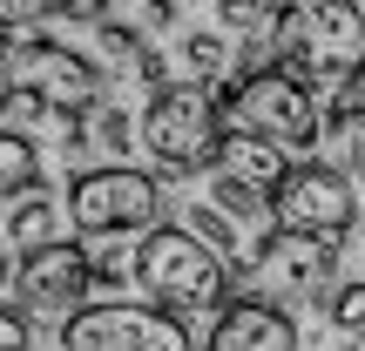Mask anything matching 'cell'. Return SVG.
Segmentation results:
<instances>
[{"label": "cell", "instance_id": "cell-1", "mask_svg": "<svg viewBox=\"0 0 365 351\" xmlns=\"http://www.w3.org/2000/svg\"><path fill=\"white\" fill-rule=\"evenodd\" d=\"M277 68L298 75L304 88H359L365 81V7L352 0H304L284 7L271 27Z\"/></svg>", "mask_w": 365, "mask_h": 351}, {"label": "cell", "instance_id": "cell-2", "mask_svg": "<svg viewBox=\"0 0 365 351\" xmlns=\"http://www.w3.org/2000/svg\"><path fill=\"white\" fill-rule=\"evenodd\" d=\"M135 284L156 304H176V311H223V298H230L223 257L203 236H190L182 223H163V230L143 236V250H135Z\"/></svg>", "mask_w": 365, "mask_h": 351}, {"label": "cell", "instance_id": "cell-3", "mask_svg": "<svg viewBox=\"0 0 365 351\" xmlns=\"http://www.w3.org/2000/svg\"><path fill=\"white\" fill-rule=\"evenodd\" d=\"M223 122H230V135H250V142H271L284 156H298L318 135V102H312V88L298 75H284L271 61V68H250L223 95Z\"/></svg>", "mask_w": 365, "mask_h": 351}, {"label": "cell", "instance_id": "cell-4", "mask_svg": "<svg viewBox=\"0 0 365 351\" xmlns=\"http://www.w3.org/2000/svg\"><path fill=\"white\" fill-rule=\"evenodd\" d=\"M223 142H230V129H223L217 102H210L203 88H170V95H156L149 115H143V149H149V162H156L163 176L217 169Z\"/></svg>", "mask_w": 365, "mask_h": 351}, {"label": "cell", "instance_id": "cell-5", "mask_svg": "<svg viewBox=\"0 0 365 351\" xmlns=\"http://www.w3.org/2000/svg\"><path fill=\"white\" fill-rule=\"evenodd\" d=\"M163 189L156 176L143 169H122V162H108V169H81L75 189H68V223H75V236H122V230H163Z\"/></svg>", "mask_w": 365, "mask_h": 351}, {"label": "cell", "instance_id": "cell-6", "mask_svg": "<svg viewBox=\"0 0 365 351\" xmlns=\"http://www.w3.org/2000/svg\"><path fill=\"white\" fill-rule=\"evenodd\" d=\"M331 271H339V250L318 243V236H291V230H264V243L250 250V257H237V277H250L257 284L264 304H277L284 311V298H318L325 304L331 290Z\"/></svg>", "mask_w": 365, "mask_h": 351}, {"label": "cell", "instance_id": "cell-7", "mask_svg": "<svg viewBox=\"0 0 365 351\" xmlns=\"http://www.w3.org/2000/svg\"><path fill=\"white\" fill-rule=\"evenodd\" d=\"M61 351H196L176 311L156 304H88L61 325Z\"/></svg>", "mask_w": 365, "mask_h": 351}, {"label": "cell", "instance_id": "cell-8", "mask_svg": "<svg viewBox=\"0 0 365 351\" xmlns=\"http://www.w3.org/2000/svg\"><path fill=\"white\" fill-rule=\"evenodd\" d=\"M14 88H41L61 108V122H81V115H95V108L108 102L102 95V68H95L88 54H75L68 41H54V34L14 41Z\"/></svg>", "mask_w": 365, "mask_h": 351}, {"label": "cell", "instance_id": "cell-9", "mask_svg": "<svg viewBox=\"0 0 365 351\" xmlns=\"http://www.w3.org/2000/svg\"><path fill=\"white\" fill-rule=\"evenodd\" d=\"M271 209H277V230L331 243V236H345L359 223V189L331 169V162H304V169H291V182L271 196Z\"/></svg>", "mask_w": 365, "mask_h": 351}, {"label": "cell", "instance_id": "cell-10", "mask_svg": "<svg viewBox=\"0 0 365 351\" xmlns=\"http://www.w3.org/2000/svg\"><path fill=\"white\" fill-rule=\"evenodd\" d=\"M88 284H95V257L81 243H48L34 257H21V304L27 311H48V318H81L88 311Z\"/></svg>", "mask_w": 365, "mask_h": 351}, {"label": "cell", "instance_id": "cell-11", "mask_svg": "<svg viewBox=\"0 0 365 351\" xmlns=\"http://www.w3.org/2000/svg\"><path fill=\"white\" fill-rule=\"evenodd\" d=\"M210 351H298V325H291V311H277V304L244 298V304H230V311L217 318Z\"/></svg>", "mask_w": 365, "mask_h": 351}, {"label": "cell", "instance_id": "cell-12", "mask_svg": "<svg viewBox=\"0 0 365 351\" xmlns=\"http://www.w3.org/2000/svg\"><path fill=\"white\" fill-rule=\"evenodd\" d=\"M61 243V203H54L48 189H27L21 203L7 209V250H21V257H34V250Z\"/></svg>", "mask_w": 365, "mask_h": 351}, {"label": "cell", "instance_id": "cell-13", "mask_svg": "<svg viewBox=\"0 0 365 351\" xmlns=\"http://www.w3.org/2000/svg\"><path fill=\"white\" fill-rule=\"evenodd\" d=\"M223 176L250 182L257 196H277V189L291 182V169H284V149L250 142V135H230V142H223Z\"/></svg>", "mask_w": 365, "mask_h": 351}, {"label": "cell", "instance_id": "cell-14", "mask_svg": "<svg viewBox=\"0 0 365 351\" xmlns=\"http://www.w3.org/2000/svg\"><path fill=\"white\" fill-rule=\"evenodd\" d=\"M325 142H331V169L352 182V189H365V102H352V108L331 102Z\"/></svg>", "mask_w": 365, "mask_h": 351}, {"label": "cell", "instance_id": "cell-15", "mask_svg": "<svg viewBox=\"0 0 365 351\" xmlns=\"http://www.w3.org/2000/svg\"><path fill=\"white\" fill-rule=\"evenodd\" d=\"M129 135H135L129 108H122V102H102L95 115L68 122V156H81V149H108V156H122V149H129Z\"/></svg>", "mask_w": 365, "mask_h": 351}, {"label": "cell", "instance_id": "cell-16", "mask_svg": "<svg viewBox=\"0 0 365 351\" xmlns=\"http://www.w3.org/2000/svg\"><path fill=\"white\" fill-rule=\"evenodd\" d=\"M230 61H244L237 34H217V27H203V34H182V68H190L196 81H217V75H230Z\"/></svg>", "mask_w": 365, "mask_h": 351}, {"label": "cell", "instance_id": "cell-17", "mask_svg": "<svg viewBox=\"0 0 365 351\" xmlns=\"http://www.w3.org/2000/svg\"><path fill=\"white\" fill-rule=\"evenodd\" d=\"M27 189H41V156L27 135H0V196L21 203Z\"/></svg>", "mask_w": 365, "mask_h": 351}, {"label": "cell", "instance_id": "cell-18", "mask_svg": "<svg viewBox=\"0 0 365 351\" xmlns=\"http://www.w3.org/2000/svg\"><path fill=\"white\" fill-rule=\"evenodd\" d=\"M210 203H217V209H223L230 223H264V216L277 223L271 196H257L250 182H237V176H223V169H217V182H210Z\"/></svg>", "mask_w": 365, "mask_h": 351}, {"label": "cell", "instance_id": "cell-19", "mask_svg": "<svg viewBox=\"0 0 365 351\" xmlns=\"http://www.w3.org/2000/svg\"><path fill=\"white\" fill-rule=\"evenodd\" d=\"M41 115H61V108H54L41 88H14L7 102H0V135H27Z\"/></svg>", "mask_w": 365, "mask_h": 351}, {"label": "cell", "instance_id": "cell-20", "mask_svg": "<svg viewBox=\"0 0 365 351\" xmlns=\"http://www.w3.org/2000/svg\"><path fill=\"white\" fill-rule=\"evenodd\" d=\"M318 311H325L331 325L345 331V338H359V331H365V277H345V284L331 290V298L318 304Z\"/></svg>", "mask_w": 365, "mask_h": 351}, {"label": "cell", "instance_id": "cell-21", "mask_svg": "<svg viewBox=\"0 0 365 351\" xmlns=\"http://www.w3.org/2000/svg\"><path fill=\"white\" fill-rule=\"evenodd\" d=\"M182 230H190V236H203L210 250H237V223L223 216L217 203H190V209H182Z\"/></svg>", "mask_w": 365, "mask_h": 351}, {"label": "cell", "instance_id": "cell-22", "mask_svg": "<svg viewBox=\"0 0 365 351\" xmlns=\"http://www.w3.org/2000/svg\"><path fill=\"white\" fill-rule=\"evenodd\" d=\"M95 41H102V54H115V61H143V34H135V21L129 14H108L102 27H95Z\"/></svg>", "mask_w": 365, "mask_h": 351}, {"label": "cell", "instance_id": "cell-23", "mask_svg": "<svg viewBox=\"0 0 365 351\" xmlns=\"http://www.w3.org/2000/svg\"><path fill=\"white\" fill-rule=\"evenodd\" d=\"M41 21H54V7H41V0H0V34H27Z\"/></svg>", "mask_w": 365, "mask_h": 351}, {"label": "cell", "instance_id": "cell-24", "mask_svg": "<svg viewBox=\"0 0 365 351\" xmlns=\"http://www.w3.org/2000/svg\"><path fill=\"white\" fill-rule=\"evenodd\" d=\"M27 345H34V331H27V311L0 304V351H27Z\"/></svg>", "mask_w": 365, "mask_h": 351}, {"label": "cell", "instance_id": "cell-25", "mask_svg": "<svg viewBox=\"0 0 365 351\" xmlns=\"http://www.w3.org/2000/svg\"><path fill=\"white\" fill-rule=\"evenodd\" d=\"M122 277H135V257H122V250H102V257H95V284H122Z\"/></svg>", "mask_w": 365, "mask_h": 351}, {"label": "cell", "instance_id": "cell-26", "mask_svg": "<svg viewBox=\"0 0 365 351\" xmlns=\"http://www.w3.org/2000/svg\"><path fill=\"white\" fill-rule=\"evenodd\" d=\"M135 68H143V81H149V88H163V81H170V54H156V48H149ZM163 95H170V88H163Z\"/></svg>", "mask_w": 365, "mask_h": 351}, {"label": "cell", "instance_id": "cell-27", "mask_svg": "<svg viewBox=\"0 0 365 351\" xmlns=\"http://www.w3.org/2000/svg\"><path fill=\"white\" fill-rule=\"evenodd\" d=\"M7 290H21V257L0 250V304H7Z\"/></svg>", "mask_w": 365, "mask_h": 351}, {"label": "cell", "instance_id": "cell-28", "mask_svg": "<svg viewBox=\"0 0 365 351\" xmlns=\"http://www.w3.org/2000/svg\"><path fill=\"white\" fill-rule=\"evenodd\" d=\"M129 21H135V27H176V7H135Z\"/></svg>", "mask_w": 365, "mask_h": 351}, {"label": "cell", "instance_id": "cell-29", "mask_svg": "<svg viewBox=\"0 0 365 351\" xmlns=\"http://www.w3.org/2000/svg\"><path fill=\"white\" fill-rule=\"evenodd\" d=\"M7 95H14V48L0 41V102H7Z\"/></svg>", "mask_w": 365, "mask_h": 351}, {"label": "cell", "instance_id": "cell-30", "mask_svg": "<svg viewBox=\"0 0 365 351\" xmlns=\"http://www.w3.org/2000/svg\"><path fill=\"white\" fill-rule=\"evenodd\" d=\"M359 250H365V243H359Z\"/></svg>", "mask_w": 365, "mask_h": 351}]
</instances>
